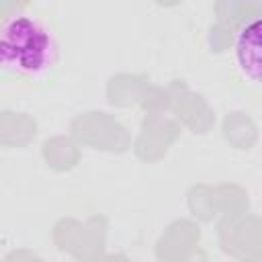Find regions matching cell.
<instances>
[{
	"mask_svg": "<svg viewBox=\"0 0 262 262\" xmlns=\"http://www.w3.org/2000/svg\"><path fill=\"white\" fill-rule=\"evenodd\" d=\"M59 59L53 29L33 12H12L0 20V70L27 80L47 76Z\"/></svg>",
	"mask_w": 262,
	"mask_h": 262,
	"instance_id": "obj_1",
	"label": "cell"
},
{
	"mask_svg": "<svg viewBox=\"0 0 262 262\" xmlns=\"http://www.w3.org/2000/svg\"><path fill=\"white\" fill-rule=\"evenodd\" d=\"M260 16H252L239 27L233 45L235 63L252 84L260 82Z\"/></svg>",
	"mask_w": 262,
	"mask_h": 262,
	"instance_id": "obj_2",
	"label": "cell"
}]
</instances>
